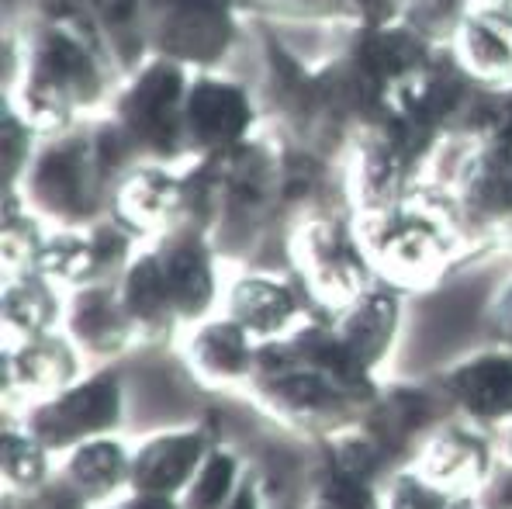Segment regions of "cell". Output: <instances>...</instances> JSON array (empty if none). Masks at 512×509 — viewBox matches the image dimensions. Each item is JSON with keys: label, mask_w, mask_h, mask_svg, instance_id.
Listing matches in <instances>:
<instances>
[{"label": "cell", "mask_w": 512, "mask_h": 509, "mask_svg": "<svg viewBox=\"0 0 512 509\" xmlns=\"http://www.w3.org/2000/svg\"><path fill=\"white\" fill-rule=\"evenodd\" d=\"M118 84L122 73L101 42L45 21H4V101L42 139L101 118Z\"/></svg>", "instance_id": "6da1fadb"}, {"label": "cell", "mask_w": 512, "mask_h": 509, "mask_svg": "<svg viewBox=\"0 0 512 509\" xmlns=\"http://www.w3.org/2000/svg\"><path fill=\"white\" fill-rule=\"evenodd\" d=\"M357 232L378 281L398 291L433 288L450 264L481 250L457 219L447 184L426 177L416 191L384 212L357 215Z\"/></svg>", "instance_id": "7a4b0ae2"}, {"label": "cell", "mask_w": 512, "mask_h": 509, "mask_svg": "<svg viewBox=\"0 0 512 509\" xmlns=\"http://www.w3.org/2000/svg\"><path fill=\"white\" fill-rule=\"evenodd\" d=\"M291 278L312 302L315 316H333L346 309L378 274L360 243L357 219L346 198H326L301 212L288 226Z\"/></svg>", "instance_id": "3957f363"}, {"label": "cell", "mask_w": 512, "mask_h": 509, "mask_svg": "<svg viewBox=\"0 0 512 509\" xmlns=\"http://www.w3.org/2000/svg\"><path fill=\"white\" fill-rule=\"evenodd\" d=\"M4 198H18L52 229H84L108 219L111 184L97 163L90 122L56 139H42L25 181Z\"/></svg>", "instance_id": "277c9868"}, {"label": "cell", "mask_w": 512, "mask_h": 509, "mask_svg": "<svg viewBox=\"0 0 512 509\" xmlns=\"http://www.w3.org/2000/svg\"><path fill=\"white\" fill-rule=\"evenodd\" d=\"M191 70L170 59L149 56L135 73L118 84L108 122L132 153L135 167H184V97Z\"/></svg>", "instance_id": "5b68a950"}, {"label": "cell", "mask_w": 512, "mask_h": 509, "mask_svg": "<svg viewBox=\"0 0 512 509\" xmlns=\"http://www.w3.org/2000/svg\"><path fill=\"white\" fill-rule=\"evenodd\" d=\"M239 0H146V49L191 73L222 70L243 39Z\"/></svg>", "instance_id": "8992f818"}, {"label": "cell", "mask_w": 512, "mask_h": 509, "mask_svg": "<svg viewBox=\"0 0 512 509\" xmlns=\"http://www.w3.org/2000/svg\"><path fill=\"white\" fill-rule=\"evenodd\" d=\"M122 374L118 368H101L87 374L77 385L63 388L59 395L39 399L32 413L21 419L32 437H39L49 454L73 451L87 440L108 437L122 423Z\"/></svg>", "instance_id": "52a82bcc"}, {"label": "cell", "mask_w": 512, "mask_h": 509, "mask_svg": "<svg viewBox=\"0 0 512 509\" xmlns=\"http://www.w3.org/2000/svg\"><path fill=\"white\" fill-rule=\"evenodd\" d=\"M263 132V111L256 94L222 77L218 70L191 73L184 97V156L187 163L212 160L243 146Z\"/></svg>", "instance_id": "ba28073f"}, {"label": "cell", "mask_w": 512, "mask_h": 509, "mask_svg": "<svg viewBox=\"0 0 512 509\" xmlns=\"http://www.w3.org/2000/svg\"><path fill=\"white\" fill-rule=\"evenodd\" d=\"M461 149L454 174L443 184L454 198L461 226L481 250H488L512 222V146L474 142Z\"/></svg>", "instance_id": "9c48e42d"}, {"label": "cell", "mask_w": 512, "mask_h": 509, "mask_svg": "<svg viewBox=\"0 0 512 509\" xmlns=\"http://www.w3.org/2000/svg\"><path fill=\"white\" fill-rule=\"evenodd\" d=\"M450 416L474 430H499L512 423V350L485 347L436 374Z\"/></svg>", "instance_id": "30bf717a"}, {"label": "cell", "mask_w": 512, "mask_h": 509, "mask_svg": "<svg viewBox=\"0 0 512 509\" xmlns=\"http://www.w3.org/2000/svg\"><path fill=\"white\" fill-rule=\"evenodd\" d=\"M149 250L160 260L180 323L198 326L212 319L215 302L222 298V281H218V260L222 257L215 253L208 232L177 226L149 239Z\"/></svg>", "instance_id": "8fae6325"}, {"label": "cell", "mask_w": 512, "mask_h": 509, "mask_svg": "<svg viewBox=\"0 0 512 509\" xmlns=\"http://www.w3.org/2000/svg\"><path fill=\"white\" fill-rule=\"evenodd\" d=\"M108 215L139 243L184 226V167H146L128 170L111 191Z\"/></svg>", "instance_id": "7c38bea8"}, {"label": "cell", "mask_w": 512, "mask_h": 509, "mask_svg": "<svg viewBox=\"0 0 512 509\" xmlns=\"http://www.w3.org/2000/svg\"><path fill=\"white\" fill-rule=\"evenodd\" d=\"M225 316H232L256 343L288 340L308 319H319L301 284L274 274H243L225 288Z\"/></svg>", "instance_id": "4fadbf2b"}, {"label": "cell", "mask_w": 512, "mask_h": 509, "mask_svg": "<svg viewBox=\"0 0 512 509\" xmlns=\"http://www.w3.org/2000/svg\"><path fill=\"white\" fill-rule=\"evenodd\" d=\"M412 471L447 496L468 499L471 492L485 489V482L492 478V451L481 430L447 419L423 440L419 454L412 458Z\"/></svg>", "instance_id": "5bb4252c"}, {"label": "cell", "mask_w": 512, "mask_h": 509, "mask_svg": "<svg viewBox=\"0 0 512 509\" xmlns=\"http://www.w3.org/2000/svg\"><path fill=\"white\" fill-rule=\"evenodd\" d=\"M63 333L80 347L87 361H115L128 347H135L139 329L128 319L118 281L84 284L66 291V316Z\"/></svg>", "instance_id": "9a60e30c"}, {"label": "cell", "mask_w": 512, "mask_h": 509, "mask_svg": "<svg viewBox=\"0 0 512 509\" xmlns=\"http://www.w3.org/2000/svg\"><path fill=\"white\" fill-rule=\"evenodd\" d=\"M84 361L87 357L63 329L32 336V340L4 343V399L11 402L14 392L35 395V399L59 395L63 388L80 381Z\"/></svg>", "instance_id": "2e32d148"}, {"label": "cell", "mask_w": 512, "mask_h": 509, "mask_svg": "<svg viewBox=\"0 0 512 509\" xmlns=\"http://www.w3.org/2000/svg\"><path fill=\"white\" fill-rule=\"evenodd\" d=\"M398 323H402V302L398 288L384 281H374L367 291H360L346 309L329 316L336 340L343 350L360 364L367 374H374L388 361L391 347L398 340Z\"/></svg>", "instance_id": "e0dca14e"}, {"label": "cell", "mask_w": 512, "mask_h": 509, "mask_svg": "<svg viewBox=\"0 0 512 509\" xmlns=\"http://www.w3.org/2000/svg\"><path fill=\"white\" fill-rule=\"evenodd\" d=\"M212 454L205 430H167L142 440L132 451V482L128 492L139 496H184L187 485Z\"/></svg>", "instance_id": "ac0fdd59"}, {"label": "cell", "mask_w": 512, "mask_h": 509, "mask_svg": "<svg viewBox=\"0 0 512 509\" xmlns=\"http://www.w3.org/2000/svg\"><path fill=\"white\" fill-rule=\"evenodd\" d=\"M450 52L474 84L512 87V4H471Z\"/></svg>", "instance_id": "d6986e66"}, {"label": "cell", "mask_w": 512, "mask_h": 509, "mask_svg": "<svg viewBox=\"0 0 512 509\" xmlns=\"http://www.w3.org/2000/svg\"><path fill=\"white\" fill-rule=\"evenodd\" d=\"M260 343L232 316H212L187 336V368L201 385L250 388Z\"/></svg>", "instance_id": "ffe728a7"}, {"label": "cell", "mask_w": 512, "mask_h": 509, "mask_svg": "<svg viewBox=\"0 0 512 509\" xmlns=\"http://www.w3.org/2000/svg\"><path fill=\"white\" fill-rule=\"evenodd\" d=\"M118 295H122V305L132 326L139 329L142 343L170 340L177 329H184L177 305L170 298L167 278L160 271V260L149 250V243H139V250L132 253L122 278H118Z\"/></svg>", "instance_id": "44dd1931"}, {"label": "cell", "mask_w": 512, "mask_h": 509, "mask_svg": "<svg viewBox=\"0 0 512 509\" xmlns=\"http://www.w3.org/2000/svg\"><path fill=\"white\" fill-rule=\"evenodd\" d=\"M63 475L84 496L87 506H115L132 482V454L122 447V440H115V433H108V437L73 447Z\"/></svg>", "instance_id": "7402d4cb"}, {"label": "cell", "mask_w": 512, "mask_h": 509, "mask_svg": "<svg viewBox=\"0 0 512 509\" xmlns=\"http://www.w3.org/2000/svg\"><path fill=\"white\" fill-rule=\"evenodd\" d=\"M63 316L66 298L56 281L39 271L4 278V343L56 333L63 329Z\"/></svg>", "instance_id": "603a6c76"}, {"label": "cell", "mask_w": 512, "mask_h": 509, "mask_svg": "<svg viewBox=\"0 0 512 509\" xmlns=\"http://www.w3.org/2000/svg\"><path fill=\"white\" fill-rule=\"evenodd\" d=\"M97 28L104 35L122 80L149 59L146 49V0H90Z\"/></svg>", "instance_id": "cb8c5ba5"}, {"label": "cell", "mask_w": 512, "mask_h": 509, "mask_svg": "<svg viewBox=\"0 0 512 509\" xmlns=\"http://www.w3.org/2000/svg\"><path fill=\"white\" fill-rule=\"evenodd\" d=\"M246 18L281 21V25H357L350 0H239Z\"/></svg>", "instance_id": "d4e9b609"}, {"label": "cell", "mask_w": 512, "mask_h": 509, "mask_svg": "<svg viewBox=\"0 0 512 509\" xmlns=\"http://www.w3.org/2000/svg\"><path fill=\"white\" fill-rule=\"evenodd\" d=\"M49 482V447L25 426H4V485L7 492H32Z\"/></svg>", "instance_id": "484cf974"}, {"label": "cell", "mask_w": 512, "mask_h": 509, "mask_svg": "<svg viewBox=\"0 0 512 509\" xmlns=\"http://www.w3.org/2000/svg\"><path fill=\"white\" fill-rule=\"evenodd\" d=\"M239 461L229 451H212L201 464V471L194 475V482L187 485V492L180 496L184 509H225L232 503L239 489Z\"/></svg>", "instance_id": "4316f807"}, {"label": "cell", "mask_w": 512, "mask_h": 509, "mask_svg": "<svg viewBox=\"0 0 512 509\" xmlns=\"http://www.w3.org/2000/svg\"><path fill=\"white\" fill-rule=\"evenodd\" d=\"M305 509H384L378 499V485L360 482L329 461V468L315 478Z\"/></svg>", "instance_id": "83f0119b"}, {"label": "cell", "mask_w": 512, "mask_h": 509, "mask_svg": "<svg viewBox=\"0 0 512 509\" xmlns=\"http://www.w3.org/2000/svg\"><path fill=\"white\" fill-rule=\"evenodd\" d=\"M468 11H471V0H405L398 21L416 28L433 46H450Z\"/></svg>", "instance_id": "f1b7e54d"}, {"label": "cell", "mask_w": 512, "mask_h": 509, "mask_svg": "<svg viewBox=\"0 0 512 509\" xmlns=\"http://www.w3.org/2000/svg\"><path fill=\"white\" fill-rule=\"evenodd\" d=\"M42 146V136L18 115L11 101H4V194H14L25 181L35 153Z\"/></svg>", "instance_id": "f546056e"}, {"label": "cell", "mask_w": 512, "mask_h": 509, "mask_svg": "<svg viewBox=\"0 0 512 509\" xmlns=\"http://www.w3.org/2000/svg\"><path fill=\"white\" fill-rule=\"evenodd\" d=\"M7 509H87V503L63 475L56 482H42L32 492H18V499L7 492Z\"/></svg>", "instance_id": "4dcf8cb0"}, {"label": "cell", "mask_w": 512, "mask_h": 509, "mask_svg": "<svg viewBox=\"0 0 512 509\" xmlns=\"http://www.w3.org/2000/svg\"><path fill=\"white\" fill-rule=\"evenodd\" d=\"M485 333L492 347L512 350V278L492 295L485 309Z\"/></svg>", "instance_id": "1f68e13d"}, {"label": "cell", "mask_w": 512, "mask_h": 509, "mask_svg": "<svg viewBox=\"0 0 512 509\" xmlns=\"http://www.w3.org/2000/svg\"><path fill=\"white\" fill-rule=\"evenodd\" d=\"M357 25H391L402 18L405 0H350Z\"/></svg>", "instance_id": "d6a6232c"}, {"label": "cell", "mask_w": 512, "mask_h": 509, "mask_svg": "<svg viewBox=\"0 0 512 509\" xmlns=\"http://www.w3.org/2000/svg\"><path fill=\"white\" fill-rule=\"evenodd\" d=\"M478 509H512V464L502 471H492L478 499Z\"/></svg>", "instance_id": "836d02e7"}, {"label": "cell", "mask_w": 512, "mask_h": 509, "mask_svg": "<svg viewBox=\"0 0 512 509\" xmlns=\"http://www.w3.org/2000/svg\"><path fill=\"white\" fill-rule=\"evenodd\" d=\"M111 509H184V506L173 496H139V492H128V499L115 503Z\"/></svg>", "instance_id": "e575fe53"}, {"label": "cell", "mask_w": 512, "mask_h": 509, "mask_svg": "<svg viewBox=\"0 0 512 509\" xmlns=\"http://www.w3.org/2000/svg\"><path fill=\"white\" fill-rule=\"evenodd\" d=\"M225 509H260V492H256V485L250 482V478L239 485L236 496H232V503Z\"/></svg>", "instance_id": "d590c367"}, {"label": "cell", "mask_w": 512, "mask_h": 509, "mask_svg": "<svg viewBox=\"0 0 512 509\" xmlns=\"http://www.w3.org/2000/svg\"><path fill=\"white\" fill-rule=\"evenodd\" d=\"M495 246H502V250H509V253H512V222H509L506 229L499 232V239H495Z\"/></svg>", "instance_id": "8d00e7d4"}, {"label": "cell", "mask_w": 512, "mask_h": 509, "mask_svg": "<svg viewBox=\"0 0 512 509\" xmlns=\"http://www.w3.org/2000/svg\"><path fill=\"white\" fill-rule=\"evenodd\" d=\"M506 454H509V461H512V423L506 426Z\"/></svg>", "instance_id": "74e56055"}, {"label": "cell", "mask_w": 512, "mask_h": 509, "mask_svg": "<svg viewBox=\"0 0 512 509\" xmlns=\"http://www.w3.org/2000/svg\"><path fill=\"white\" fill-rule=\"evenodd\" d=\"M471 4H512V0H471Z\"/></svg>", "instance_id": "f35d334b"}, {"label": "cell", "mask_w": 512, "mask_h": 509, "mask_svg": "<svg viewBox=\"0 0 512 509\" xmlns=\"http://www.w3.org/2000/svg\"><path fill=\"white\" fill-rule=\"evenodd\" d=\"M450 509H471V506H464V503H454V506H450Z\"/></svg>", "instance_id": "ab89813d"}]
</instances>
